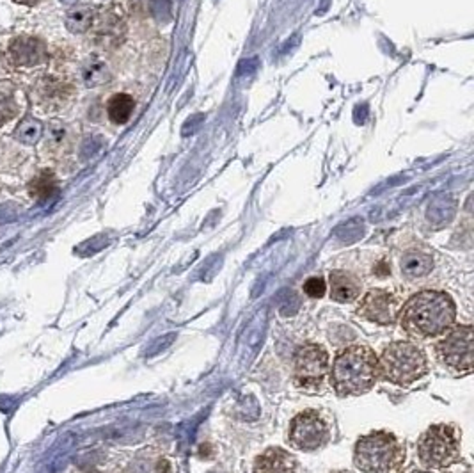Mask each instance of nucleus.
Wrapping results in <instances>:
<instances>
[{"mask_svg":"<svg viewBox=\"0 0 474 473\" xmlns=\"http://www.w3.org/2000/svg\"><path fill=\"white\" fill-rule=\"evenodd\" d=\"M17 2H20V4H36L38 0H17Z\"/></svg>","mask_w":474,"mask_h":473,"instance_id":"nucleus-22","label":"nucleus"},{"mask_svg":"<svg viewBox=\"0 0 474 473\" xmlns=\"http://www.w3.org/2000/svg\"><path fill=\"white\" fill-rule=\"evenodd\" d=\"M334 473H350V472H334Z\"/></svg>","mask_w":474,"mask_h":473,"instance_id":"nucleus-25","label":"nucleus"},{"mask_svg":"<svg viewBox=\"0 0 474 473\" xmlns=\"http://www.w3.org/2000/svg\"><path fill=\"white\" fill-rule=\"evenodd\" d=\"M41 134H43V125L32 118L25 119V121L21 123L20 127H18V130H17L18 141H21L23 144L38 143L39 137H41Z\"/></svg>","mask_w":474,"mask_h":473,"instance_id":"nucleus-20","label":"nucleus"},{"mask_svg":"<svg viewBox=\"0 0 474 473\" xmlns=\"http://www.w3.org/2000/svg\"><path fill=\"white\" fill-rule=\"evenodd\" d=\"M29 192L32 194L34 199L38 201H46L57 192V180H55L52 171H45V173L38 174L34 178L29 185Z\"/></svg>","mask_w":474,"mask_h":473,"instance_id":"nucleus-17","label":"nucleus"},{"mask_svg":"<svg viewBox=\"0 0 474 473\" xmlns=\"http://www.w3.org/2000/svg\"><path fill=\"white\" fill-rule=\"evenodd\" d=\"M405 448L393 432L373 431L357 439L353 465L362 473H389L400 468Z\"/></svg>","mask_w":474,"mask_h":473,"instance_id":"nucleus-4","label":"nucleus"},{"mask_svg":"<svg viewBox=\"0 0 474 473\" xmlns=\"http://www.w3.org/2000/svg\"><path fill=\"white\" fill-rule=\"evenodd\" d=\"M288 441L300 452H315L331 441V425L318 411L306 410L291 420Z\"/></svg>","mask_w":474,"mask_h":473,"instance_id":"nucleus-8","label":"nucleus"},{"mask_svg":"<svg viewBox=\"0 0 474 473\" xmlns=\"http://www.w3.org/2000/svg\"><path fill=\"white\" fill-rule=\"evenodd\" d=\"M411 473H432V472H424V470H414V472Z\"/></svg>","mask_w":474,"mask_h":473,"instance_id":"nucleus-23","label":"nucleus"},{"mask_svg":"<svg viewBox=\"0 0 474 473\" xmlns=\"http://www.w3.org/2000/svg\"><path fill=\"white\" fill-rule=\"evenodd\" d=\"M400 269H402L403 276H407L409 279L424 278L432 272L433 258L423 251H409L407 254H403Z\"/></svg>","mask_w":474,"mask_h":473,"instance_id":"nucleus-14","label":"nucleus"},{"mask_svg":"<svg viewBox=\"0 0 474 473\" xmlns=\"http://www.w3.org/2000/svg\"><path fill=\"white\" fill-rule=\"evenodd\" d=\"M400 308H402V299L395 292L386 288H373L366 292L364 297L359 301L357 315L373 324L393 325L398 321Z\"/></svg>","mask_w":474,"mask_h":473,"instance_id":"nucleus-9","label":"nucleus"},{"mask_svg":"<svg viewBox=\"0 0 474 473\" xmlns=\"http://www.w3.org/2000/svg\"><path fill=\"white\" fill-rule=\"evenodd\" d=\"M338 397H359L378 381V356L364 343H352L336 354L329 372Z\"/></svg>","mask_w":474,"mask_h":473,"instance_id":"nucleus-2","label":"nucleus"},{"mask_svg":"<svg viewBox=\"0 0 474 473\" xmlns=\"http://www.w3.org/2000/svg\"><path fill=\"white\" fill-rule=\"evenodd\" d=\"M297 461L285 448L272 447L254 461V473H293Z\"/></svg>","mask_w":474,"mask_h":473,"instance_id":"nucleus-13","label":"nucleus"},{"mask_svg":"<svg viewBox=\"0 0 474 473\" xmlns=\"http://www.w3.org/2000/svg\"><path fill=\"white\" fill-rule=\"evenodd\" d=\"M429 372V358L412 342H393L378 358V377L391 385L409 388Z\"/></svg>","mask_w":474,"mask_h":473,"instance_id":"nucleus-3","label":"nucleus"},{"mask_svg":"<svg viewBox=\"0 0 474 473\" xmlns=\"http://www.w3.org/2000/svg\"><path fill=\"white\" fill-rule=\"evenodd\" d=\"M82 79H84L87 88H98L110 81V72L103 61H89L82 70Z\"/></svg>","mask_w":474,"mask_h":473,"instance_id":"nucleus-18","label":"nucleus"},{"mask_svg":"<svg viewBox=\"0 0 474 473\" xmlns=\"http://www.w3.org/2000/svg\"><path fill=\"white\" fill-rule=\"evenodd\" d=\"M402 330L415 340H430L455 325L457 306L453 297L441 290H421L400 308Z\"/></svg>","mask_w":474,"mask_h":473,"instance_id":"nucleus-1","label":"nucleus"},{"mask_svg":"<svg viewBox=\"0 0 474 473\" xmlns=\"http://www.w3.org/2000/svg\"><path fill=\"white\" fill-rule=\"evenodd\" d=\"M325 281H323V278H318V276H313V278H309L304 283V292H306L307 296L313 297V299H316V297H323V294H325Z\"/></svg>","mask_w":474,"mask_h":473,"instance_id":"nucleus-21","label":"nucleus"},{"mask_svg":"<svg viewBox=\"0 0 474 473\" xmlns=\"http://www.w3.org/2000/svg\"><path fill=\"white\" fill-rule=\"evenodd\" d=\"M331 299L336 303H353L361 297V279L347 270H332L329 276Z\"/></svg>","mask_w":474,"mask_h":473,"instance_id":"nucleus-12","label":"nucleus"},{"mask_svg":"<svg viewBox=\"0 0 474 473\" xmlns=\"http://www.w3.org/2000/svg\"><path fill=\"white\" fill-rule=\"evenodd\" d=\"M421 465L429 470H444L460 459V432L448 423H435L418 441Z\"/></svg>","mask_w":474,"mask_h":473,"instance_id":"nucleus-5","label":"nucleus"},{"mask_svg":"<svg viewBox=\"0 0 474 473\" xmlns=\"http://www.w3.org/2000/svg\"><path fill=\"white\" fill-rule=\"evenodd\" d=\"M9 61L17 68H29L45 61V45L36 38H18L9 45Z\"/></svg>","mask_w":474,"mask_h":473,"instance_id":"nucleus-11","label":"nucleus"},{"mask_svg":"<svg viewBox=\"0 0 474 473\" xmlns=\"http://www.w3.org/2000/svg\"><path fill=\"white\" fill-rule=\"evenodd\" d=\"M92 27H94V38L98 39V43L107 45V47L118 45L126 30V20L123 9L119 6L103 8L94 17Z\"/></svg>","mask_w":474,"mask_h":473,"instance_id":"nucleus-10","label":"nucleus"},{"mask_svg":"<svg viewBox=\"0 0 474 473\" xmlns=\"http://www.w3.org/2000/svg\"><path fill=\"white\" fill-rule=\"evenodd\" d=\"M134 98H132L130 94L125 93L114 94L109 101V107H107L110 121L116 123V125H125V123L132 118V114H134Z\"/></svg>","mask_w":474,"mask_h":473,"instance_id":"nucleus-15","label":"nucleus"},{"mask_svg":"<svg viewBox=\"0 0 474 473\" xmlns=\"http://www.w3.org/2000/svg\"><path fill=\"white\" fill-rule=\"evenodd\" d=\"M94 17H96V13H94V9L91 6H76V8L68 11L66 27L72 32L82 34L91 29Z\"/></svg>","mask_w":474,"mask_h":473,"instance_id":"nucleus-16","label":"nucleus"},{"mask_svg":"<svg viewBox=\"0 0 474 473\" xmlns=\"http://www.w3.org/2000/svg\"><path fill=\"white\" fill-rule=\"evenodd\" d=\"M437 356L457 374H471L474 363L473 325H455L446 331V336L437 343Z\"/></svg>","mask_w":474,"mask_h":473,"instance_id":"nucleus-7","label":"nucleus"},{"mask_svg":"<svg viewBox=\"0 0 474 473\" xmlns=\"http://www.w3.org/2000/svg\"><path fill=\"white\" fill-rule=\"evenodd\" d=\"M327 349L320 343H306L298 347L293 356V381L304 392L315 393L323 386L329 376Z\"/></svg>","mask_w":474,"mask_h":473,"instance_id":"nucleus-6","label":"nucleus"},{"mask_svg":"<svg viewBox=\"0 0 474 473\" xmlns=\"http://www.w3.org/2000/svg\"><path fill=\"white\" fill-rule=\"evenodd\" d=\"M61 2H64V4H72V2H75V0H61Z\"/></svg>","mask_w":474,"mask_h":473,"instance_id":"nucleus-24","label":"nucleus"},{"mask_svg":"<svg viewBox=\"0 0 474 473\" xmlns=\"http://www.w3.org/2000/svg\"><path fill=\"white\" fill-rule=\"evenodd\" d=\"M17 114V101H14V91L11 85H0V125L8 123Z\"/></svg>","mask_w":474,"mask_h":473,"instance_id":"nucleus-19","label":"nucleus"}]
</instances>
